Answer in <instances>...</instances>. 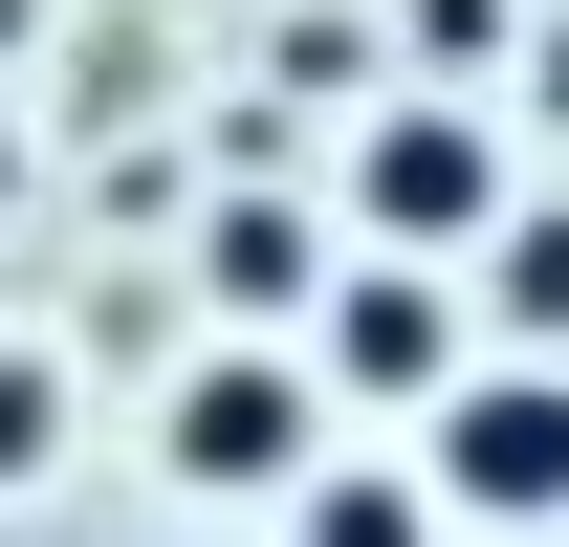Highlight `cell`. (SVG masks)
I'll return each mask as SVG.
<instances>
[{
	"mask_svg": "<svg viewBox=\"0 0 569 547\" xmlns=\"http://www.w3.org/2000/svg\"><path fill=\"white\" fill-rule=\"evenodd\" d=\"M153 460L198 481V504H307V460H329L307 350H198V372H176V416H153Z\"/></svg>",
	"mask_w": 569,
	"mask_h": 547,
	"instance_id": "1",
	"label": "cell"
},
{
	"mask_svg": "<svg viewBox=\"0 0 569 547\" xmlns=\"http://www.w3.org/2000/svg\"><path fill=\"white\" fill-rule=\"evenodd\" d=\"M417 504L438 526H569V372H460L438 395V438H417Z\"/></svg>",
	"mask_w": 569,
	"mask_h": 547,
	"instance_id": "2",
	"label": "cell"
},
{
	"mask_svg": "<svg viewBox=\"0 0 569 547\" xmlns=\"http://www.w3.org/2000/svg\"><path fill=\"white\" fill-rule=\"evenodd\" d=\"M351 219L395 241V263H482V241H503V132L460 110V88L372 110V132H351Z\"/></svg>",
	"mask_w": 569,
	"mask_h": 547,
	"instance_id": "3",
	"label": "cell"
},
{
	"mask_svg": "<svg viewBox=\"0 0 569 547\" xmlns=\"http://www.w3.org/2000/svg\"><path fill=\"white\" fill-rule=\"evenodd\" d=\"M307 395H460V307H438L417 263H351L307 307Z\"/></svg>",
	"mask_w": 569,
	"mask_h": 547,
	"instance_id": "4",
	"label": "cell"
},
{
	"mask_svg": "<svg viewBox=\"0 0 569 547\" xmlns=\"http://www.w3.org/2000/svg\"><path fill=\"white\" fill-rule=\"evenodd\" d=\"M198 285L241 307V350H263V329H307V307H329V241H307V198H219V219H198Z\"/></svg>",
	"mask_w": 569,
	"mask_h": 547,
	"instance_id": "5",
	"label": "cell"
},
{
	"mask_svg": "<svg viewBox=\"0 0 569 547\" xmlns=\"http://www.w3.org/2000/svg\"><path fill=\"white\" fill-rule=\"evenodd\" d=\"M482 307L526 329V372H569V198H503V241H482Z\"/></svg>",
	"mask_w": 569,
	"mask_h": 547,
	"instance_id": "6",
	"label": "cell"
},
{
	"mask_svg": "<svg viewBox=\"0 0 569 547\" xmlns=\"http://www.w3.org/2000/svg\"><path fill=\"white\" fill-rule=\"evenodd\" d=\"M284 547H438V504L395 460H307V504H284Z\"/></svg>",
	"mask_w": 569,
	"mask_h": 547,
	"instance_id": "7",
	"label": "cell"
},
{
	"mask_svg": "<svg viewBox=\"0 0 569 547\" xmlns=\"http://www.w3.org/2000/svg\"><path fill=\"white\" fill-rule=\"evenodd\" d=\"M395 44H417V67L482 110V67H526V0H395Z\"/></svg>",
	"mask_w": 569,
	"mask_h": 547,
	"instance_id": "8",
	"label": "cell"
},
{
	"mask_svg": "<svg viewBox=\"0 0 569 547\" xmlns=\"http://www.w3.org/2000/svg\"><path fill=\"white\" fill-rule=\"evenodd\" d=\"M67 460V372H44V350H0V481H44Z\"/></svg>",
	"mask_w": 569,
	"mask_h": 547,
	"instance_id": "9",
	"label": "cell"
},
{
	"mask_svg": "<svg viewBox=\"0 0 569 547\" xmlns=\"http://www.w3.org/2000/svg\"><path fill=\"white\" fill-rule=\"evenodd\" d=\"M526 67H548V110H569V22H548V44H526Z\"/></svg>",
	"mask_w": 569,
	"mask_h": 547,
	"instance_id": "10",
	"label": "cell"
},
{
	"mask_svg": "<svg viewBox=\"0 0 569 547\" xmlns=\"http://www.w3.org/2000/svg\"><path fill=\"white\" fill-rule=\"evenodd\" d=\"M0 219H22V132H0Z\"/></svg>",
	"mask_w": 569,
	"mask_h": 547,
	"instance_id": "11",
	"label": "cell"
}]
</instances>
